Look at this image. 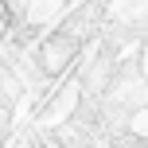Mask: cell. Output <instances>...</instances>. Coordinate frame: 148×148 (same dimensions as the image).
I'll return each instance as SVG.
<instances>
[{
	"instance_id": "cell-1",
	"label": "cell",
	"mask_w": 148,
	"mask_h": 148,
	"mask_svg": "<svg viewBox=\"0 0 148 148\" xmlns=\"http://www.w3.org/2000/svg\"><path fill=\"white\" fill-rule=\"evenodd\" d=\"M82 51H86V43H78V39H74L70 31H62V27L47 31V35L39 39L35 47H31V55H35V66H39V74H43L47 82H59L62 74H70Z\"/></svg>"
},
{
	"instance_id": "cell-2",
	"label": "cell",
	"mask_w": 148,
	"mask_h": 148,
	"mask_svg": "<svg viewBox=\"0 0 148 148\" xmlns=\"http://www.w3.org/2000/svg\"><path fill=\"white\" fill-rule=\"evenodd\" d=\"M109 4L113 0H78V4L70 8L66 16H62L55 27H62V31H70L78 43H94L97 35H101V27H105V20H109Z\"/></svg>"
},
{
	"instance_id": "cell-3",
	"label": "cell",
	"mask_w": 148,
	"mask_h": 148,
	"mask_svg": "<svg viewBox=\"0 0 148 148\" xmlns=\"http://www.w3.org/2000/svg\"><path fill=\"white\" fill-rule=\"evenodd\" d=\"M8 133H12V109H4V105H0V140H4Z\"/></svg>"
}]
</instances>
